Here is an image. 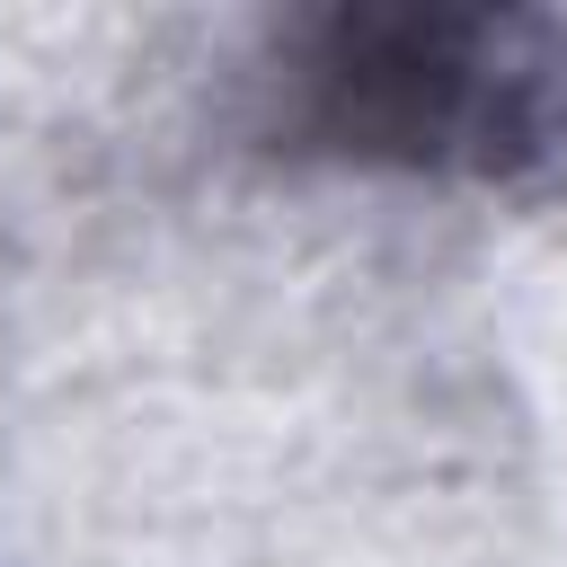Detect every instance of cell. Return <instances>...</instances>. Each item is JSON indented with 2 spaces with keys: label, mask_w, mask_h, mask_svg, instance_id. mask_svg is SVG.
<instances>
[{
  "label": "cell",
  "mask_w": 567,
  "mask_h": 567,
  "mask_svg": "<svg viewBox=\"0 0 567 567\" xmlns=\"http://www.w3.org/2000/svg\"><path fill=\"white\" fill-rule=\"evenodd\" d=\"M540 53H514V27L487 18H337L301 62V133L354 159L416 168H540L558 159L567 106L549 97Z\"/></svg>",
  "instance_id": "1"
}]
</instances>
